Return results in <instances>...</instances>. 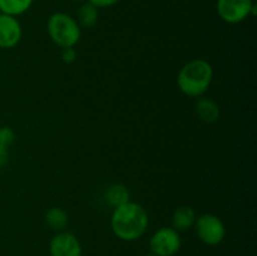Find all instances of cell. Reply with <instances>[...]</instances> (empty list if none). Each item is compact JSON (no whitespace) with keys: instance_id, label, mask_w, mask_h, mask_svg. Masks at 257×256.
Listing matches in <instances>:
<instances>
[{"instance_id":"ba28073f","label":"cell","mask_w":257,"mask_h":256,"mask_svg":"<svg viewBox=\"0 0 257 256\" xmlns=\"http://www.w3.org/2000/svg\"><path fill=\"white\" fill-rule=\"evenodd\" d=\"M22 25L17 17L0 13V48H14L22 39Z\"/></svg>"},{"instance_id":"ffe728a7","label":"cell","mask_w":257,"mask_h":256,"mask_svg":"<svg viewBox=\"0 0 257 256\" xmlns=\"http://www.w3.org/2000/svg\"><path fill=\"white\" fill-rule=\"evenodd\" d=\"M253 2H256V0H253Z\"/></svg>"},{"instance_id":"7c38bea8","label":"cell","mask_w":257,"mask_h":256,"mask_svg":"<svg viewBox=\"0 0 257 256\" xmlns=\"http://www.w3.org/2000/svg\"><path fill=\"white\" fill-rule=\"evenodd\" d=\"M45 221L53 230L62 231L67 227L68 222H69V217H68V213L63 208L52 207L45 213Z\"/></svg>"},{"instance_id":"5b68a950","label":"cell","mask_w":257,"mask_h":256,"mask_svg":"<svg viewBox=\"0 0 257 256\" xmlns=\"http://www.w3.org/2000/svg\"><path fill=\"white\" fill-rule=\"evenodd\" d=\"M217 13L223 22L237 24L250 15H256V3L253 0H217Z\"/></svg>"},{"instance_id":"3957f363","label":"cell","mask_w":257,"mask_h":256,"mask_svg":"<svg viewBox=\"0 0 257 256\" xmlns=\"http://www.w3.org/2000/svg\"><path fill=\"white\" fill-rule=\"evenodd\" d=\"M47 30L55 45L64 49L73 48L80 40V27L77 20L65 13H54L47 23Z\"/></svg>"},{"instance_id":"d6986e66","label":"cell","mask_w":257,"mask_h":256,"mask_svg":"<svg viewBox=\"0 0 257 256\" xmlns=\"http://www.w3.org/2000/svg\"><path fill=\"white\" fill-rule=\"evenodd\" d=\"M146 256H157V255H155V253H150V255H146Z\"/></svg>"},{"instance_id":"5bb4252c","label":"cell","mask_w":257,"mask_h":256,"mask_svg":"<svg viewBox=\"0 0 257 256\" xmlns=\"http://www.w3.org/2000/svg\"><path fill=\"white\" fill-rule=\"evenodd\" d=\"M98 8L90 3H85L78 10V24L83 28H92L98 22Z\"/></svg>"},{"instance_id":"8992f818","label":"cell","mask_w":257,"mask_h":256,"mask_svg":"<svg viewBox=\"0 0 257 256\" xmlns=\"http://www.w3.org/2000/svg\"><path fill=\"white\" fill-rule=\"evenodd\" d=\"M181 236L173 227H161L150 240L152 253L157 256H173L181 248Z\"/></svg>"},{"instance_id":"4fadbf2b","label":"cell","mask_w":257,"mask_h":256,"mask_svg":"<svg viewBox=\"0 0 257 256\" xmlns=\"http://www.w3.org/2000/svg\"><path fill=\"white\" fill-rule=\"evenodd\" d=\"M33 0H0V13L18 17L32 7Z\"/></svg>"},{"instance_id":"9c48e42d","label":"cell","mask_w":257,"mask_h":256,"mask_svg":"<svg viewBox=\"0 0 257 256\" xmlns=\"http://www.w3.org/2000/svg\"><path fill=\"white\" fill-rule=\"evenodd\" d=\"M196 212L191 206H180L172 215V227L176 231H185L196 222Z\"/></svg>"},{"instance_id":"52a82bcc","label":"cell","mask_w":257,"mask_h":256,"mask_svg":"<svg viewBox=\"0 0 257 256\" xmlns=\"http://www.w3.org/2000/svg\"><path fill=\"white\" fill-rule=\"evenodd\" d=\"M50 256H82V246L79 240L73 233H57L52 238L49 245Z\"/></svg>"},{"instance_id":"9a60e30c","label":"cell","mask_w":257,"mask_h":256,"mask_svg":"<svg viewBox=\"0 0 257 256\" xmlns=\"http://www.w3.org/2000/svg\"><path fill=\"white\" fill-rule=\"evenodd\" d=\"M15 140L14 131L10 127H0V145L9 148Z\"/></svg>"},{"instance_id":"ac0fdd59","label":"cell","mask_w":257,"mask_h":256,"mask_svg":"<svg viewBox=\"0 0 257 256\" xmlns=\"http://www.w3.org/2000/svg\"><path fill=\"white\" fill-rule=\"evenodd\" d=\"M8 160H9V152H8V148L0 145V167L7 165Z\"/></svg>"},{"instance_id":"277c9868","label":"cell","mask_w":257,"mask_h":256,"mask_svg":"<svg viewBox=\"0 0 257 256\" xmlns=\"http://www.w3.org/2000/svg\"><path fill=\"white\" fill-rule=\"evenodd\" d=\"M195 228L200 240L210 246L221 243L226 236L225 225L220 217L212 213H205L196 218Z\"/></svg>"},{"instance_id":"6da1fadb","label":"cell","mask_w":257,"mask_h":256,"mask_svg":"<svg viewBox=\"0 0 257 256\" xmlns=\"http://www.w3.org/2000/svg\"><path fill=\"white\" fill-rule=\"evenodd\" d=\"M148 213L142 205L133 201L114 208L110 217V226L118 238L135 241L145 235L148 227Z\"/></svg>"},{"instance_id":"e0dca14e","label":"cell","mask_w":257,"mask_h":256,"mask_svg":"<svg viewBox=\"0 0 257 256\" xmlns=\"http://www.w3.org/2000/svg\"><path fill=\"white\" fill-rule=\"evenodd\" d=\"M119 0H88V3H90L92 5H94L95 8H109L113 7L114 4Z\"/></svg>"},{"instance_id":"8fae6325","label":"cell","mask_w":257,"mask_h":256,"mask_svg":"<svg viewBox=\"0 0 257 256\" xmlns=\"http://www.w3.org/2000/svg\"><path fill=\"white\" fill-rule=\"evenodd\" d=\"M105 200L115 208L130 201V191L122 183H113L105 191Z\"/></svg>"},{"instance_id":"2e32d148","label":"cell","mask_w":257,"mask_h":256,"mask_svg":"<svg viewBox=\"0 0 257 256\" xmlns=\"http://www.w3.org/2000/svg\"><path fill=\"white\" fill-rule=\"evenodd\" d=\"M77 59V52L74 48H64L62 49V60L67 64H70Z\"/></svg>"},{"instance_id":"7a4b0ae2","label":"cell","mask_w":257,"mask_h":256,"mask_svg":"<svg viewBox=\"0 0 257 256\" xmlns=\"http://www.w3.org/2000/svg\"><path fill=\"white\" fill-rule=\"evenodd\" d=\"M213 68L206 59H193L186 63L177 75V85L187 97L198 98L210 88Z\"/></svg>"},{"instance_id":"30bf717a","label":"cell","mask_w":257,"mask_h":256,"mask_svg":"<svg viewBox=\"0 0 257 256\" xmlns=\"http://www.w3.org/2000/svg\"><path fill=\"white\" fill-rule=\"evenodd\" d=\"M196 113L203 122L213 123L220 118V107L210 98H200L196 104Z\"/></svg>"}]
</instances>
